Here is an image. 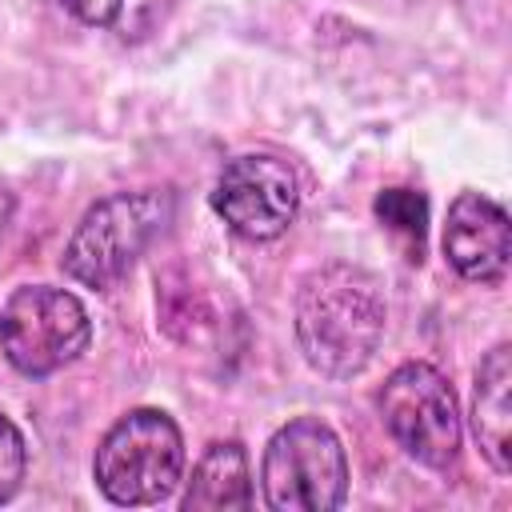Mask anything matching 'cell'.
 Here are the masks:
<instances>
[{
  "label": "cell",
  "mask_w": 512,
  "mask_h": 512,
  "mask_svg": "<svg viewBox=\"0 0 512 512\" xmlns=\"http://www.w3.org/2000/svg\"><path fill=\"white\" fill-rule=\"evenodd\" d=\"M96 488L120 508H148L176 492L184 476V436L160 408L124 412L92 456Z\"/></svg>",
  "instance_id": "obj_3"
},
{
  "label": "cell",
  "mask_w": 512,
  "mask_h": 512,
  "mask_svg": "<svg viewBox=\"0 0 512 512\" xmlns=\"http://www.w3.org/2000/svg\"><path fill=\"white\" fill-rule=\"evenodd\" d=\"M172 216H176L172 188H136L96 200L80 216L72 240L64 244L60 256L64 276L92 292L120 284L132 272V264L152 248V240L164 236Z\"/></svg>",
  "instance_id": "obj_2"
},
{
  "label": "cell",
  "mask_w": 512,
  "mask_h": 512,
  "mask_svg": "<svg viewBox=\"0 0 512 512\" xmlns=\"http://www.w3.org/2000/svg\"><path fill=\"white\" fill-rule=\"evenodd\" d=\"M372 208H376V220L388 232L404 236L420 252L424 232H428V200H424V192H416V188H384Z\"/></svg>",
  "instance_id": "obj_12"
},
{
  "label": "cell",
  "mask_w": 512,
  "mask_h": 512,
  "mask_svg": "<svg viewBox=\"0 0 512 512\" xmlns=\"http://www.w3.org/2000/svg\"><path fill=\"white\" fill-rule=\"evenodd\" d=\"M388 304L380 280L360 264H324L296 292V344L328 380H352L384 340Z\"/></svg>",
  "instance_id": "obj_1"
},
{
  "label": "cell",
  "mask_w": 512,
  "mask_h": 512,
  "mask_svg": "<svg viewBox=\"0 0 512 512\" xmlns=\"http://www.w3.org/2000/svg\"><path fill=\"white\" fill-rule=\"evenodd\" d=\"M264 504L276 512H332L348 496V456L320 416H296L272 432L260 460Z\"/></svg>",
  "instance_id": "obj_4"
},
{
  "label": "cell",
  "mask_w": 512,
  "mask_h": 512,
  "mask_svg": "<svg viewBox=\"0 0 512 512\" xmlns=\"http://www.w3.org/2000/svg\"><path fill=\"white\" fill-rule=\"evenodd\" d=\"M56 4L72 12L80 24L116 36L120 44H144L172 20L180 0H56Z\"/></svg>",
  "instance_id": "obj_11"
},
{
  "label": "cell",
  "mask_w": 512,
  "mask_h": 512,
  "mask_svg": "<svg viewBox=\"0 0 512 512\" xmlns=\"http://www.w3.org/2000/svg\"><path fill=\"white\" fill-rule=\"evenodd\" d=\"M252 504V472L248 452L240 440H216L192 468L188 492L180 500L184 512H220V508H248Z\"/></svg>",
  "instance_id": "obj_10"
},
{
  "label": "cell",
  "mask_w": 512,
  "mask_h": 512,
  "mask_svg": "<svg viewBox=\"0 0 512 512\" xmlns=\"http://www.w3.org/2000/svg\"><path fill=\"white\" fill-rule=\"evenodd\" d=\"M380 420L388 436L424 468H448L460 452V408L448 376L436 364L408 360L400 364L380 396H376Z\"/></svg>",
  "instance_id": "obj_6"
},
{
  "label": "cell",
  "mask_w": 512,
  "mask_h": 512,
  "mask_svg": "<svg viewBox=\"0 0 512 512\" xmlns=\"http://www.w3.org/2000/svg\"><path fill=\"white\" fill-rule=\"evenodd\" d=\"M24 472H28L24 436H20V428L0 412V504H8V500L20 492Z\"/></svg>",
  "instance_id": "obj_13"
},
{
  "label": "cell",
  "mask_w": 512,
  "mask_h": 512,
  "mask_svg": "<svg viewBox=\"0 0 512 512\" xmlns=\"http://www.w3.org/2000/svg\"><path fill=\"white\" fill-rule=\"evenodd\" d=\"M444 256L472 284H500L512 256V224L504 204L484 192H460L444 224Z\"/></svg>",
  "instance_id": "obj_8"
},
{
  "label": "cell",
  "mask_w": 512,
  "mask_h": 512,
  "mask_svg": "<svg viewBox=\"0 0 512 512\" xmlns=\"http://www.w3.org/2000/svg\"><path fill=\"white\" fill-rule=\"evenodd\" d=\"M212 212L240 240H276L292 228L300 212V180L292 164L272 152L232 156L212 184Z\"/></svg>",
  "instance_id": "obj_7"
},
{
  "label": "cell",
  "mask_w": 512,
  "mask_h": 512,
  "mask_svg": "<svg viewBox=\"0 0 512 512\" xmlns=\"http://www.w3.org/2000/svg\"><path fill=\"white\" fill-rule=\"evenodd\" d=\"M12 212H16V196L0 188V236H4V228H8V220H12Z\"/></svg>",
  "instance_id": "obj_14"
},
{
  "label": "cell",
  "mask_w": 512,
  "mask_h": 512,
  "mask_svg": "<svg viewBox=\"0 0 512 512\" xmlns=\"http://www.w3.org/2000/svg\"><path fill=\"white\" fill-rule=\"evenodd\" d=\"M472 432L488 464L500 476H508L512 472V348L508 344H496L476 372Z\"/></svg>",
  "instance_id": "obj_9"
},
{
  "label": "cell",
  "mask_w": 512,
  "mask_h": 512,
  "mask_svg": "<svg viewBox=\"0 0 512 512\" xmlns=\"http://www.w3.org/2000/svg\"><path fill=\"white\" fill-rule=\"evenodd\" d=\"M92 340L84 304L52 284H24L0 308V348L20 376H52L80 360Z\"/></svg>",
  "instance_id": "obj_5"
}]
</instances>
